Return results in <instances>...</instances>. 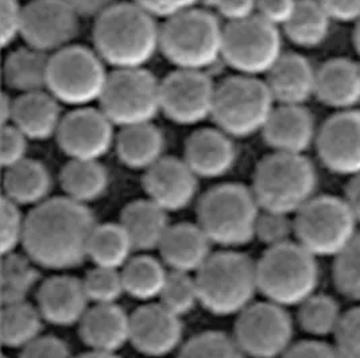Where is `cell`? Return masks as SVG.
Wrapping results in <instances>:
<instances>
[{"instance_id": "obj_1", "label": "cell", "mask_w": 360, "mask_h": 358, "mask_svg": "<svg viewBox=\"0 0 360 358\" xmlns=\"http://www.w3.org/2000/svg\"><path fill=\"white\" fill-rule=\"evenodd\" d=\"M96 225L86 205L65 196L48 198L26 216L22 245L39 267L72 270L88 259V245Z\"/></svg>"}, {"instance_id": "obj_2", "label": "cell", "mask_w": 360, "mask_h": 358, "mask_svg": "<svg viewBox=\"0 0 360 358\" xmlns=\"http://www.w3.org/2000/svg\"><path fill=\"white\" fill-rule=\"evenodd\" d=\"M92 39L105 65L145 67L160 50L161 25L131 0H122L95 18Z\"/></svg>"}, {"instance_id": "obj_3", "label": "cell", "mask_w": 360, "mask_h": 358, "mask_svg": "<svg viewBox=\"0 0 360 358\" xmlns=\"http://www.w3.org/2000/svg\"><path fill=\"white\" fill-rule=\"evenodd\" d=\"M224 26L211 10L193 7L165 19L160 51L176 69L201 70L223 60Z\"/></svg>"}, {"instance_id": "obj_4", "label": "cell", "mask_w": 360, "mask_h": 358, "mask_svg": "<svg viewBox=\"0 0 360 358\" xmlns=\"http://www.w3.org/2000/svg\"><path fill=\"white\" fill-rule=\"evenodd\" d=\"M319 186L317 170L305 155L271 152L258 163L251 190L264 212L295 216Z\"/></svg>"}, {"instance_id": "obj_5", "label": "cell", "mask_w": 360, "mask_h": 358, "mask_svg": "<svg viewBox=\"0 0 360 358\" xmlns=\"http://www.w3.org/2000/svg\"><path fill=\"white\" fill-rule=\"evenodd\" d=\"M195 277L200 305L216 317L240 314L259 293L257 261L236 251L212 253Z\"/></svg>"}, {"instance_id": "obj_6", "label": "cell", "mask_w": 360, "mask_h": 358, "mask_svg": "<svg viewBox=\"0 0 360 358\" xmlns=\"http://www.w3.org/2000/svg\"><path fill=\"white\" fill-rule=\"evenodd\" d=\"M259 293L283 307H298L320 284V265L295 240L267 248L257 261Z\"/></svg>"}, {"instance_id": "obj_7", "label": "cell", "mask_w": 360, "mask_h": 358, "mask_svg": "<svg viewBox=\"0 0 360 358\" xmlns=\"http://www.w3.org/2000/svg\"><path fill=\"white\" fill-rule=\"evenodd\" d=\"M261 212L251 187L242 183H221L200 198L197 224L212 244L236 248L255 239Z\"/></svg>"}, {"instance_id": "obj_8", "label": "cell", "mask_w": 360, "mask_h": 358, "mask_svg": "<svg viewBox=\"0 0 360 358\" xmlns=\"http://www.w3.org/2000/svg\"><path fill=\"white\" fill-rule=\"evenodd\" d=\"M277 102L259 77L235 74L216 86L212 119L231 138L262 132Z\"/></svg>"}, {"instance_id": "obj_9", "label": "cell", "mask_w": 360, "mask_h": 358, "mask_svg": "<svg viewBox=\"0 0 360 358\" xmlns=\"http://www.w3.org/2000/svg\"><path fill=\"white\" fill-rule=\"evenodd\" d=\"M358 224L343 197L316 196L295 214V240L316 258L336 259L359 233Z\"/></svg>"}, {"instance_id": "obj_10", "label": "cell", "mask_w": 360, "mask_h": 358, "mask_svg": "<svg viewBox=\"0 0 360 358\" xmlns=\"http://www.w3.org/2000/svg\"><path fill=\"white\" fill-rule=\"evenodd\" d=\"M95 50L70 45L50 55L48 92L75 108L98 101L110 73Z\"/></svg>"}, {"instance_id": "obj_11", "label": "cell", "mask_w": 360, "mask_h": 358, "mask_svg": "<svg viewBox=\"0 0 360 358\" xmlns=\"http://www.w3.org/2000/svg\"><path fill=\"white\" fill-rule=\"evenodd\" d=\"M98 104L120 128L151 123L161 112V81L145 67L114 69Z\"/></svg>"}, {"instance_id": "obj_12", "label": "cell", "mask_w": 360, "mask_h": 358, "mask_svg": "<svg viewBox=\"0 0 360 358\" xmlns=\"http://www.w3.org/2000/svg\"><path fill=\"white\" fill-rule=\"evenodd\" d=\"M278 27L258 15L224 26L223 60L238 74H267L283 54Z\"/></svg>"}, {"instance_id": "obj_13", "label": "cell", "mask_w": 360, "mask_h": 358, "mask_svg": "<svg viewBox=\"0 0 360 358\" xmlns=\"http://www.w3.org/2000/svg\"><path fill=\"white\" fill-rule=\"evenodd\" d=\"M233 340L246 357L281 358L295 343V321L283 306L255 302L238 314Z\"/></svg>"}, {"instance_id": "obj_14", "label": "cell", "mask_w": 360, "mask_h": 358, "mask_svg": "<svg viewBox=\"0 0 360 358\" xmlns=\"http://www.w3.org/2000/svg\"><path fill=\"white\" fill-rule=\"evenodd\" d=\"M216 86L207 72L176 69L161 81V112L177 124H198L212 117Z\"/></svg>"}, {"instance_id": "obj_15", "label": "cell", "mask_w": 360, "mask_h": 358, "mask_svg": "<svg viewBox=\"0 0 360 358\" xmlns=\"http://www.w3.org/2000/svg\"><path fill=\"white\" fill-rule=\"evenodd\" d=\"M80 18L66 0H34L25 6L20 37L26 46L51 55L73 45Z\"/></svg>"}, {"instance_id": "obj_16", "label": "cell", "mask_w": 360, "mask_h": 358, "mask_svg": "<svg viewBox=\"0 0 360 358\" xmlns=\"http://www.w3.org/2000/svg\"><path fill=\"white\" fill-rule=\"evenodd\" d=\"M114 127L100 108L80 107L64 114L56 139L69 159L98 161L115 146Z\"/></svg>"}, {"instance_id": "obj_17", "label": "cell", "mask_w": 360, "mask_h": 358, "mask_svg": "<svg viewBox=\"0 0 360 358\" xmlns=\"http://www.w3.org/2000/svg\"><path fill=\"white\" fill-rule=\"evenodd\" d=\"M316 150L320 162L332 174L355 177L360 174V111L332 114L319 128Z\"/></svg>"}, {"instance_id": "obj_18", "label": "cell", "mask_w": 360, "mask_h": 358, "mask_svg": "<svg viewBox=\"0 0 360 358\" xmlns=\"http://www.w3.org/2000/svg\"><path fill=\"white\" fill-rule=\"evenodd\" d=\"M181 317L161 303H148L130 315V342L134 349L148 357H164L182 342Z\"/></svg>"}, {"instance_id": "obj_19", "label": "cell", "mask_w": 360, "mask_h": 358, "mask_svg": "<svg viewBox=\"0 0 360 358\" xmlns=\"http://www.w3.org/2000/svg\"><path fill=\"white\" fill-rule=\"evenodd\" d=\"M143 189L166 212H180L193 202L198 177L184 159L164 157L145 171Z\"/></svg>"}, {"instance_id": "obj_20", "label": "cell", "mask_w": 360, "mask_h": 358, "mask_svg": "<svg viewBox=\"0 0 360 358\" xmlns=\"http://www.w3.org/2000/svg\"><path fill=\"white\" fill-rule=\"evenodd\" d=\"M317 132L314 116L305 105H276L262 135L273 152L305 155L316 145Z\"/></svg>"}, {"instance_id": "obj_21", "label": "cell", "mask_w": 360, "mask_h": 358, "mask_svg": "<svg viewBox=\"0 0 360 358\" xmlns=\"http://www.w3.org/2000/svg\"><path fill=\"white\" fill-rule=\"evenodd\" d=\"M82 280L70 275L49 277L38 289L37 307L44 321L54 326L69 327L80 324L91 307Z\"/></svg>"}, {"instance_id": "obj_22", "label": "cell", "mask_w": 360, "mask_h": 358, "mask_svg": "<svg viewBox=\"0 0 360 358\" xmlns=\"http://www.w3.org/2000/svg\"><path fill=\"white\" fill-rule=\"evenodd\" d=\"M236 158L233 138L217 127L195 131L185 143L184 161L198 178H220L229 174Z\"/></svg>"}, {"instance_id": "obj_23", "label": "cell", "mask_w": 360, "mask_h": 358, "mask_svg": "<svg viewBox=\"0 0 360 358\" xmlns=\"http://www.w3.org/2000/svg\"><path fill=\"white\" fill-rule=\"evenodd\" d=\"M316 80L317 69L298 53H283L264 79L277 105H305L316 95Z\"/></svg>"}, {"instance_id": "obj_24", "label": "cell", "mask_w": 360, "mask_h": 358, "mask_svg": "<svg viewBox=\"0 0 360 358\" xmlns=\"http://www.w3.org/2000/svg\"><path fill=\"white\" fill-rule=\"evenodd\" d=\"M212 241L198 224L181 223L167 229L160 253L172 271L197 274L211 258Z\"/></svg>"}, {"instance_id": "obj_25", "label": "cell", "mask_w": 360, "mask_h": 358, "mask_svg": "<svg viewBox=\"0 0 360 358\" xmlns=\"http://www.w3.org/2000/svg\"><path fill=\"white\" fill-rule=\"evenodd\" d=\"M79 325L82 342L94 352L116 353L130 342V315L116 303L91 306Z\"/></svg>"}, {"instance_id": "obj_26", "label": "cell", "mask_w": 360, "mask_h": 358, "mask_svg": "<svg viewBox=\"0 0 360 358\" xmlns=\"http://www.w3.org/2000/svg\"><path fill=\"white\" fill-rule=\"evenodd\" d=\"M328 108L356 110L360 104V64L348 58H332L317 69L316 95Z\"/></svg>"}, {"instance_id": "obj_27", "label": "cell", "mask_w": 360, "mask_h": 358, "mask_svg": "<svg viewBox=\"0 0 360 358\" xmlns=\"http://www.w3.org/2000/svg\"><path fill=\"white\" fill-rule=\"evenodd\" d=\"M64 114L61 102L48 91L19 95L14 98L11 123L29 140H49L56 138Z\"/></svg>"}, {"instance_id": "obj_28", "label": "cell", "mask_w": 360, "mask_h": 358, "mask_svg": "<svg viewBox=\"0 0 360 358\" xmlns=\"http://www.w3.org/2000/svg\"><path fill=\"white\" fill-rule=\"evenodd\" d=\"M114 147L126 167L146 171L164 158V132L153 121L123 127L116 133Z\"/></svg>"}, {"instance_id": "obj_29", "label": "cell", "mask_w": 360, "mask_h": 358, "mask_svg": "<svg viewBox=\"0 0 360 358\" xmlns=\"http://www.w3.org/2000/svg\"><path fill=\"white\" fill-rule=\"evenodd\" d=\"M120 225L126 229L135 251L158 249L170 228L167 212L150 198L135 199L124 206Z\"/></svg>"}, {"instance_id": "obj_30", "label": "cell", "mask_w": 360, "mask_h": 358, "mask_svg": "<svg viewBox=\"0 0 360 358\" xmlns=\"http://www.w3.org/2000/svg\"><path fill=\"white\" fill-rule=\"evenodd\" d=\"M51 175L48 167L35 159H25L6 168L3 178V197L19 206H37L49 198Z\"/></svg>"}, {"instance_id": "obj_31", "label": "cell", "mask_w": 360, "mask_h": 358, "mask_svg": "<svg viewBox=\"0 0 360 358\" xmlns=\"http://www.w3.org/2000/svg\"><path fill=\"white\" fill-rule=\"evenodd\" d=\"M50 55L30 46L11 51L3 65V80L19 95L48 91Z\"/></svg>"}, {"instance_id": "obj_32", "label": "cell", "mask_w": 360, "mask_h": 358, "mask_svg": "<svg viewBox=\"0 0 360 358\" xmlns=\"http://www.w3.org/2000/svg\"><path fill=\"white\" fill-rule=\"evenodd\" d=\"M60 185L65 197L86 205L105 194L110 175L98 161L70 159L61 168Z\"/></svg>"}, {"instance_id": "obj_33", "label": "cell", "mask_w": 360, "mask_h": 358, "mask_svg": "<svg viewBox=\"0 0 360 358\" xmlns=\"http://www.w3.org/2000/svg\"><path fill=\"white\" fill-rule=\"evenodd\" d=\"M332 22L319 0H298L295 14L283 27V33L295 46L313 49L327 41Z\"/></svg>"}, {"instance_id": "obj_34", "label": "cell", "mask_w": 360, "mask_h": 358, "mask_svg": "<svg viewBox=\"0 0 360 358\" xmlns=\"http://www.w3.org/2000/svg\"><path fill=\"white\" fill-rule=\"evenodd\" d=\"M340 303L330 295L316 293L297 307V324L311 338L335 337L344 318Z\"/></svg>"}, {"instance_id": "obj_35", "label": "cell", "mask_w": 360, "mask_h": 358, "mask_svg": "<svg viewBox=\"0 0 360 358\" xmlns=\"http://www.w3.org/2000/svg\"><path fill=\"white\" fill-rule=\"evenodd\" d=\"M135 251L126 229L119 224H100L94 230L89 245L88 259L95 267L122 270L131 259Z\"/></svg>"}, {"instance_id": "obj_36", "label": "cell", "mask_w": 360, "mask_h": 358, "mask_svg": "<svg viewBox=\"0 0 360 358\" xmlns=\"http://www.w3.org/2000/svg\"><path fill=\"white\" fill-rule=\"evenodd\" d=\"M120 272L126 293L143 302L161 296L169 275L164 261L148 255L131 258Z\"/></svg>"}, {"instance_id": "obj_37", "label": "cell", "mask_w": 360, "mask_h": 358, "mask_svg": "<svg viewBox=\"0 0 360 358\" xmlns=\"http://www.w3.org/2000/svg\"><path fill=\"white\" fill-rule=\"evenodd\" d=\"M38 281L37 264L27 255L17 252L3 255L0 267L1 306L26 302Z\"/></svg>"}, {"instance_id": "obj_38", "label": "cell", "mask_w": 360, "mask_h": 358, "mask_svg": "<svg viewBox=\"0 0 360 358\" xmlns=\"http://www.w3.org/2000/svg\"><path fill=\"white\" fill-rule=\"evenodd\" d=\"M44 318L27 300L1 306V343L8 349H23L41 337Z\"/></svg>"}, {"instance_id": "obj_39", "label": "cell", "mask_w": 360, "mask_h": 358, "mask_svg": "<svg viewBox=\"0 0 360 358\" xmlns=\"http://www.w3.org/2000/svg\"><path fill=\"white\" fill-rule=\"evenodd\" d=\"M177 358H246V356L233 337L221 331H204L185 342Z\"/></svg>"}, {"instance_id": "obj_40", "label": "cell", "mask_w": 360, "mask_h": 358, "mask_svg": "<svg viewBox=\"0 0 360 358\" xmlns=\"http://www.w3.org/2000/svg\"><path fill=\"white\" fill-rule=\"evenodd\" d=\"M332 277L336 290L360 305V233L335 259Z\"/></svg>"}, {"instance_id": "obj_41", "label": "cell", "mask_w": 360, "mask_h": 358, "mask_svg": "<svg viewBox=\"0 0 360 358\" xmlns=\"http://www.w3.org/2000/svg\"><path fill=\"white\" fill-rule=\"evenodd\" d=\"M160 299L162 306L179 317L189 314L200 303L196 277L186 272L170 271Z\"/></svg>"}, {"instance_id": "obj_42", "label": "cell", "mask_w": 360, "mask_h": 358, "mask_svg": "<svg viewBox=\"0 0 360 358\" xmlns=\"http://www.w3.org/2000/svg\"><path fill=\"white\" fill-rule=\"evenodd\" d=\"M82 284L94 305H112L126 293L120 270L95 267L82 279Z\"/></svg>"}, {"instance_id": "obj_43", "label": "cell", "mask_w": 360, "mask_h": 358, "mask_svg": "<svg viewBox=\"0 0 360 358\" xmlns=\"http://www.w3.org/2000/svg\"><path fill=\"white\" fill-rule=\"evenodd\" d=\"M255 237L267 248L295 240V218L288 214L262 211L255 227Z\"/></svg>"}, {"instance_id": "obj_44", "label": "cell", "mask_w": 360, "mask_h": 358, "mask_svg": "<svg viewBox=\"0 0 360 358\" xmlns=\"http://www.w3.org/2000/svg\"><path fill=\"white\" fill-rule=\"evenodd\" d=\"M26 217L20 211V206L1 197V223H0V241L1 255H8L17 251L23 243Z\"/></svg>"}, {"instance_id": "obj_45", "label": "cell", "mask_w": 360, "mask_h": 358, "mask_svg": "<svg viewBox=\"0 0 360 358\" xmlns=\"http://www.w3.org/2000/svg\"><path fill=\"white\" fill-rule=\"evenodd\" d=\"M335 346L342 358H360V305L344 314L335 336Z\"/></svg>"}, {"instance_id": "obj_46", "label": "cell", "mask_w": 360, "mask_h": 358, "mask_svg": "<svg viewBox=\"0 0 360 358\" xmlns=\"http://www.w3.org/2000/svg\"><path fill=\"white\" fill-rule=\"evenodd\" d=\"M29 139L15 126H1L0 161L3 168H10L26 159Z\"/></svg>"}, {"instance_id": "obj_47", "label": "cell", "mask_w": 360, "mask_h": 358, "mask_svg": "<svg viewBox=\"0 0 360 358\" xmlns=\"http://www.w3.org/2000/svg\"><path fill=\"white\" fill-rule=\"evenodd\" d=\"M25 6L20 0H0L1 46L8 48L22 34Z\"/></svg>"}, {"instance_id": "obj_48", "label": "cell", "mask_w": 360, "mask_h": 358, "mask_svg": "<svg viewBox=\"0 0 360 358\" xmlns=\"http://www.w3.org/2000/svg\"><path fill=\"white\" fill-rule=\"evenodd\" d=\"M19 358H75L65 342L53 336H41L20 349Z\"/></svg>"}, {"instance_id": "obj_49", "label": "cell", "mask_w": 360, "mask_h": 358, "mask_svg": "<svg viewBox=\"0 0 360 358\" xmlns=\"http://www.w3.org/2000/svg\"><path fill=\"white\" fill-rule=\"evenodd\" d=\"M298 0H257V15L276 27H285L292 19Z\"/></svg>"}, {"instance_id": "obj_50", "label": "cell", "mask_w": 360, "mask_h": 358, "mask_svg": "<svg viewBox=\"0 0 360 358\" xmlns=\"http://www.w3.org/2000/svg\"><path fill=\"white\" fill-rule=\"evenodd\" d=\"M214 14L233 23L257 15V0H211Z\"/></svg>"}, {"instance_id": "obj_51", "label": "cell", "mask_w": 360, "mask_h": 358, "mask_svg": "<svg viewBox=\"0 0 360 358\" xmlns=\"http://www.w3.org/2000/svg\"><path fill=\"white\" fill-rule=\"evenodd\" d=\"M281 358H342L335 345L323 340L295 342Z\"/></svg>"}, {"instance_id": "obj_52", "label": "cell", "mask_w": 360, "mask_h": 358, "mask_svg": "<svg viewBox=\"0 0 360 358\" xmlns=\"http://www.w3.org/2000/svg\"><path fill=\"white\" fill-rule=\"evenodd\" d=\"M143 10H146L151 15L157 18L173 17L185 10L197 7L200 0H131Z\"/></svg>"}, {"instance_id": "obj_53", "label": "cell", "mask_w": 360, "mask_h": 358, "mask_svg": "<svg viewBox=\"0 0 360 358\" xmlns=\"http://www.w3.org/2000/svg\"><path fill=\"white\" fill-rule=\"evenodd\" d=\"M333 22L358 23L360 0H319Z\"/></svg>"}, {"instance_id": "obj_54", "label": "cell", "mask_w": 360, "mask_h": 358, "mask_svg": "<svg viewBox=\"0 0 360 358\" xmlns=\"http://www.w3.org/2000/svg\"><path fill=\"white\" fill-rule=\"evenodd\" d=\"M80 17L98 18L122 0H66Z\"/></svg>"}, {"instance_id": "obj_55", "label": "cell", "mask_w": 360, "mask_h": 358, "mask_svg": "<svg viewBox=\"0 0 360 358\" xmlns=\"http://www.w3.org/2000/svg\"><path fill=\"white\" fill-rule=\"evenodd\" d=\"M343 198L360 224V174L349 178Z\"/></svg>"}, {"instance_id": "obj_56", "label": "cell", "mask_w": 360, "mask_h": 358, "mask_svg": "<svg viewBox=\"0 0 360 358\" xmlns=\"http://www.w3.org/2000/svg\"><path fill=\"white\" fill-rule=\"evenodd\" d=\"M0 107H1V111H0L1 126H7L11 123L13 111H14V98H11V96H8L7 93H3Z\"/></svg>"}, {"instance_id": "obj_57", "label": "cell", "mask_w": 360, "mask_h": 358, "mask_svg": "<svg viewBox=\"0 0 360 358\" xmlns=\"http://www.w3.org/2000/svg\"><path fill=\"white\" fill-rule=\"evenodd\" d=\"M76 358H120L116 356V353H101V352H94L89 350L88 353H84L82 356Z\"/></svg>"}, {"instance_id": "obj_58", "label": "cell", "mask_w": 360, "mask_h": 358, "mask_svg": "<svg viewBox=\"0 0 360 358\" xmlns=\"http://www.w3.org/2000/svg\"><path fill=\"white\" fill-rule=\"evenodd\" d=\"M354 45L355 49L359 53L360 55V20L355 25V32H354Z\"/></svg>"}, {"instance_id": "obj_59", "label": "cell", "mask_w": 360, "mask_h": 358, "mask_svg": "<svg viewBox=\"0 0 360 358\" xmlns=\"http://www.w3.org/2000/svg\"><path fill=\"white\" fill-rule=\"evenodd\" d=\"M26 1H27V3H30V1H34V0H26Z\"/></svg>"}, {"instance_id": "obj_60", "label": "cell", "mask_w": 360, "mask_h": 358, "mask_svg": "<svg viewBox=\"0 0 360 358\" xmlns=\"http://www.w3.org/2000/svg\"><path fill=\"white\" fill-rule=\"evenodd\" d=\"M3 358H7V357H3Z\"/></svg>"}]
</instances>
